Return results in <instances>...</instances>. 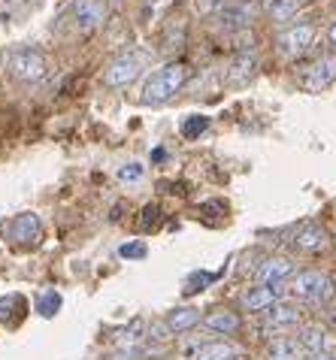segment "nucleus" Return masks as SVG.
Listing matches in <instances>:
<instances>
[{
    "mask_svg": "<svg viewBox=\"0 0 336 360\" xmlns=\"http://www.w3.org/2000/svg\"><path fill=\"white\" fill-rule=\"evenodd\" d=\"M297 342L306 354H328V348H330V336H328V330L324 327H300V333H297Z\"/></svg>",
    "mask_w": 336,
    "mask_h": 360,
    "instance_id": "obj_12",
    "label": "nucleus"
},
{
    "mask_svg": "<svg viewBox=\"0 0 336 360\" xmlns=\"http://www.w3.org/2000/svg\"><path fill=\"white\" fill-rule=\"evenodd\" d=\"M333 291H336L333 282L318 269H303V273L291 276L288 282V294L294 300H306V303H328Z\"/></svg>",
    "mask_w": 336,
    "mask_h": 360,
    "instance_id": "obj_2",
    "label": "nucleus"
},
{
    "mask_svg": "<svg viewBox=\"0 0 336 360\" xmlns=\"http://www.w3.org/2000/svg\"><path fill=\"white\" fill-rule=\"evenodd\" d=\"M15 306H22V297H0V321H9Z\"/></svg>",
    "mask_w": 336,
    "mask_h": 360,
    "instance_id": "obj_27",
    "label": "nucleus"
},
{
    "mask_svg": "<svg viewBox=\"0 0 336 360\" xmlns=\"http://www.w3.org/2000/svg\"><path fill=\"white\" fill-rule=\"evenodd\" d=\"M170 336H173V330L167 327V321H152L149 324V339H155V342H167Z\"/></svg>",
    "mask_w": 336,
    "mask_h": 360,
    "instance_id": "obj_25",
    "label": "nucleus"
},
{
    "mask_svg": "<svg viewBox=\"0 0 336 360\" xmlns=\"http://www.w3.org/2000/svg\"><path fill=\"white\" fill-rule=\"evenodd\" d=\"M328 37H330V43H333V46H336V22H333V25H330V31H328Z\"/></svg>",
    "mask_w": 336,
    "mask_h": 360,
    "instance_id": "obj_29",
    "label": "nucleus"
},
{
    "mask_svg": "<svg viewBox=\"0 0 336 360\" xmlns=\"http://www.w3.org/2000/svg\"><path fill=\"white\" fill-rule=\"evenodd\" d=\"M118 255L127 257V261H143L146 257V243H127V245L118 248Z\"/></svg>",
    "mask_w": 336,
    "mask_h": 360,
    "instance_id": "obj_24",
    "label": "nucleus"
},
{
    "mask_svg": "<svg viewBox=\"0 0 336 360\" xmlns=\"http://www.w3.org/2000/svg\"><path fill=\"white\" fill-rule=\"evenodd\" d=\"M312 39H315V27L312 25H294V27H288V31H282L279 49H282V55L297 58L312 46Z\"/></svg>",
    "mask_w": 336,
    "mask_h": 360,
    "instance_id": "obj_8",
    "label": "nucleus"
},
{
    "mask_svg": "<svg viewBox=\"0 0 336 360\" xmlns=\"http://www.w3.org/2000/svg\"><path fill=\"white\" fill-rule=\"evenodd\" d=\"M206 327L212 330V333H221V336H233L236 330H240V318H236V312H227V309H215V312L206 315Z\"/></svg>",
    "mask_w": 336,
    "mask_h": 360,
    "instance_id": "obj_15",
    "label": "nucleus"
},
{
    "mask_svg": "<svg viewBox=\"0 0 336 360\" xmlns=\"http://www.w3.org/2000/svg\"><path fill=\"white\" fill-rule=\"evenodd\" d=\"M266 324H270L273 330L297 327L300 324V309L294 303H276L273 309H266Z\"/></svg>",
    "mask_w": 336,
    "mask_h": 360,
    "instance_id": "obj_14",
    "label": "nucleus"
},
{
    "mask_svg": "<svg viewBox=\"0 0 336 360\" xmlns=\"http://www.w3.org/2000/svg\"><path fill=\"white\" fill-rule=\"evenodd\" d=\"M140 70H143L140 58L136 55H122L103 70V85L106 88H127L136 76H140Z\"/></svg>",
    "mask_w": 336,
    "mask_h": 360,
    "instance_id": "obj_6",
    "label": "nucleus"
},
{
    "mask_svg": "<svg viewBox=\"0 0 336 360\" xmlns=\"http://www.w3.org/2000/svg\"><path fill=\"white\" fill-rule=\"evenodd\" d=\"M285 291L279 285H258V288H249L243 297V303L249 312H266V309H273L276 303H282Z\"/></svg>",
    "mask_w": 336,
    "mask_h": 360,
    "instance_id": "obj_9",
    "label": "nucleus"
},
{
    "mask_svg": "<svg viewBox=\"0 0 336 360\" xmlns=\"http://www.w3.org/2000/svg\"><path fill=\"white\" fill-rule=\"evenodd\" d=\"M227 4H231V0H197V9H200L203 15H219Z\"/></svg>",
    "mask_w": 336,
    "mask_h": 360,
    "instance_id": "obj_26",
    "label": "nucleus"
},
{
    "mask_svg": "<svg viewBox=\"0 0 336 360\" xmlns=\"http://www.w3.org/2000/svg\"><path fill=\"white\" fill-rule=\"evenodd\" d=\"M303 360H336L333 354H306Z\"/></svg>",
    "mask_w": 336,
    "mask_h": 360,
    "instance_id": "obj_28",
    "label": "nucleus"
},
{
    "mask_svg": "<svg viewBox=\"0 0 336 360\" xmlns=\"http://www.w3.org/2000/svg\"><path fill=\"white\" fill-rule=\"evenodd\" d=\"M254 67H258V61H254V55L249 52H240L231 61V67H227V79H231L233 85H240V82H249V79L254 76Z\"/></svg>",
    "mask_w": 336,
    "mask_h": 360,
    "instance_id": "obj_17",
    "label": "nucleus"
},
{
    "mask_svg": "<svg viewBox=\"0 0 336 360\" xmlns=\"http://www.w3.org/2000/svg\"><path fill=\"white\" fill-rule=\"evenodd\" d=\"M215 18H219V25L224 31H243V27L252 25L254 9H252V4H245V0H236V4H227Z\"/></svg>",
    "mask_w": 336,
    "mask_h": 360,
    "instance_id": "obj_10",
    "label": "nucleus"
},
{
    "mask_svg": "<svg viewBox=\"0 0 336 360\" xmlns=\"http://www.w3.org/2000/svg\"><path fill=\"white\" fill-rule=\"evenodd\" d=\"M46 58L37 52V49H15L9 55V73H13L18 82H39L46 76Z\"/></svg>",
    "mask_w": 336,
    "mask_h": 360,
    "instance_id": "obj_3",
    "label": "nucleus"
},
{
    "mask_svg": "<svg viewBox=\"0 0 336 360\" xmlns=\"http://www.w3.org/2000/svg\"><path fill=\"white\" fill-rule=\"evenodd\" d=\"M336 82V58L333 55H324L318 61H312L309 70L303 73V88L312 94L324 91V88H330Z\"/></svg>",
    "mask_w": 336,
    "mask_h": 360,
    "instance_id": "obj_7",
    "label": "nucleus"
},
{
    "mask_svg": "<svg viewBox=\"0 0 336 360\" xmlns=\"http://www.w3.org/2000/svg\"><path fill=\"white\" fill-rule=\"evenodd\" d=\"M206 127H209V118L206 115H191L182 122V136L185 139H197L200 134H206Z\"/></svg>",
    "mask_w": 336,
    "mask_h": 360,
    "instance_id": "obj_21",
    "label": "nucleus"
},
{
    "mask_svg": "<svg viewBox=\"0 0 336 360\" xmlns=\"http://www.w3.org/2000/svg\"><path fill=\"white\" fill-rule=\"evenodd\" d=\"M233 360H249V357H243V354H240V357H233Z\"/></svg>",
    "mask_w": 336,
    "mask_h": 360,
    "instance_id": "obj_30",
    "label": "nucleus"
},
{
    "mask_svg": "<svg viewBox=\"0 0 336 360\" xmlns=\"http://www.w3.org/2000/svg\"><path fill=\"white\" fill-rule=\"evenodd\" d=\"M294 276V264L288 257H270L258 266V282L261 285H282Z\"/></svg>",
    "mask_w": 336,
    "mask_h": 360,
    "instance_id": "obj_11",
    "label": "nucleus"
},
{
    "mask_svg": "<svg viewBox=\"0 0 336 360\" xmlns=\"http://www.w3.org/2000/svg\"><path fill=\"white\" fill-rule=\"evenodd\" d=\"M164 321H167V327H170L173 333H185V330H191L197 321H200V312H197V309H191V306L173 309V312L167 315Z\"/></svg>",
    "mask_w": 336,
    "mask_h": 360,
    "instance_id": "obj_19",
    "label": "nucleus"
},
{
    "mask_svg": "<svg viewBox=\"0 0 336 360\" xmlns=\"http://www.w3.org/2000/svg\"><path fill=\"white\" fill-rule=\"evenodd\" d=\"M294 243H297V248H303V252H321V248L328 245V233H324V227H318V224H303L297 230V236H294Z\"/></svg>",
    "mask_w": 336,
    "mask_h": 360,
    "instance_id": "obj_16",
    "label": "nucleus"
},
{
    "mask_svg": "<svg viewBox=\"0 0 336 360\" xmlns=\"http://www.w3.org/2000/svg\"><path fill=\"white\" fill-rule=\"evenodd\" d=\"M240 357V352L231 342H203L194 352V360H233Z\"/></svg>",
    "mask_w": 336,
    "mask_h": 360,
    "instance_id": "obj_18",
    "label": "nucleus"
},
{
    "mask_svg": "<svg viewBox=\"0 0 336 360\" xmlns=\"http://www.w3.org/2000/svg\"><path fill=\"white\" fill-rule=\"evenodd\" d=\"M73 22L79 34H94L106 22L103 0H73Z\"/></svg>",
    "mask_w": 336,
    "mask_h": 360,
    "instance_id": "obj_5",
    "label": "nucleus"
},
{
    "mask_svg": "<svg viewBox=\"0 0 336 360\" xmlns=\"http://www.w3.org/2000/svg\"><path fill=\"white\" fill-rule=\"evenodd\" d=\"M4 233L9 243H15V245H34L37 239L43 236V224H39V218L34 212H22V215H15L13 221H6Z\"/></svg>",
    "mask_w": 336,
    "mask_h": 360,
    "instance_id": "obj_4",
    "label": "nucleus"
},
{
    "mask_svg": "<svg viewBox=\"0 0 336 360\" xmlns=\"http://www.w3.org/2000/svg\"><path fill=\"white\" fill-rule=\"evenodd\" d=\"M37 309H39V315H46V318H52L58 309H61V297H58L55 291H46L43 297H39V303H37Z\"/></svg>",
    "mask_w": 336,
    "mask_h": 360,
    "instance_id": "obj_23",
    "label": "nucleus"
},
{
    "mask_svg": "<svg viewBox=\"0 0 336 360\" xmlns=\"http://www.w3.org/2000/svg\"><path fill=\"white\" fill-rule=\"evenodd\" d=\"M143 176H146V167H143V164H136V161L124 164V167H118V182H122V185H136Z\"/></svg>",
    "mask_w": 336,
    "mask_h": 360,
    "instance_id": "obj_22",
    "label": "nucleus"
},
{
    "mask_svg": "<svg viewBox=\"0 0 336 360\" xmlns=\"http://www.w3.org/2000/svg\"><path fill=\"white\" fill-rule=\"evenodd\" d=\"M300 6L303 0H266V13H270L273 22H291L300 13Z\"/></svg>",
    "mask_w": 336,
    "mask_h": 360,
    "instance_id": "obj_20",
    "label": "nucleus"
},
{
    "mask_svg": "<svg viewBox=\"0 0 336 360\" xmlns=\"http://www.w3.org/2000/svg\"><path fill=\"white\" fill-rule=\"evenodd\" d=\"M306 352L300 348L297 336H276L266 345V360H303Z\"/></svg>",
    "mask_w": 336,
    "mask_h": 360,
    "instance_id": "obj_13",
    "label": "nucleus"
},
{
    "mask_svg": "<svg viewBox=\"0 0 336 360\" xmlns=\"http://www.w3.org/2000/svg\"><path fill=\"white\" fill-rule=\"evenodd\" d=\"M188 82V67L182 61H173V64H164L161 70H155V73L146 79L143 85V103H167V100H173L176 94L185 88Z\"/></svg>",
    "mask_w": 336,
    "mask_h": 360,
    "instance_id": "obj_1",
    "label": "nucleus"
}]
</instances>
